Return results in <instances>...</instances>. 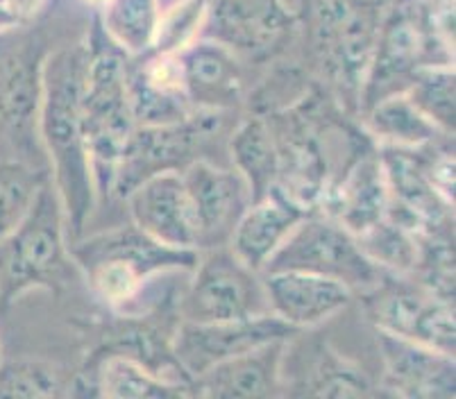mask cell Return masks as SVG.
<instances>
[{
    "label": "cell",
    "mask_w": 456,
    "mask_h": 399,
    "mask_svg": "<svg viewBox=\"0 0 456 399\" xmlns=\"http://www.w3.org/2000/svg\"><path fill=\"white\" fill-rule=\"evenodd\" d=\"M420 236L422 234L409 230L402 223L393 220L391 216H387L375 227L363 232L362 236H356V240H359L368 259L379 265L381 270L409 277L418 259Z\"/></svg>",
    "instance_id": "f1b7e54d"
},
{
    "label": "cell",
    "mask_w": 456,
    "mask_h": 399,
    "mask_svg": "<svg viewBox=\"0 0 456 399\" xmlns=\"http://www.w3.org/2000/svg\"><path fill=\"white\" fill-rule=\"evenodd\" d=\"M86 3H95V5H105L107 0H86Z\"/></svg>",
    "instance_id": "d590c367"
},
{
    "label": "cell",
    "mask_w": 456,
    "mask_h": 399,
    "mask_svg": "<svg viewBox=\"0 0 456 399\" xmlns=\"http://www.w3.org/2000/svg\"><path fill=\"white\" fill-rule=\"evenodd\" d=\"M230 155L234 170L246 180L252 200L264 198L275 189L280 157L266 116H250L236 127L230 139Z\"/></svg>",
    "instance_id": "d4e9b609"
},
{
    "label": "cell",
    "mask_w": 456,
    "mask_h": 399,
    "mask_svg": "<svg viewBox=\"0 0 456 399\" xmlns=\"http://www.w3.org/2000/svg\"><path fill=\"white\" fill-rule=\"evenodd\" d=\"M7 7L19 16L20 23H26V20L35 19L39 14V10L44 7L45 0H5Z\"/></svg>",
    "instance_id": "836d02e7"
},
{
    "label": "cell",
    "mask_w": 456,
    "mask_h": 399,
    "mask_svg": "<svg viewBox=\"0 0 456 399\" xmlns=\"http://www.w3.org/2000/svg\"><path fill=\"white\" fill-rule=\"evenodd\" d=\"M209 0H175L161 10L157 25L152 53L159 55H177L182 48L200 37L205 25Z\"/></svg>",
    "instance_id": "1f68e13d"
},
{
    "label": "cell",
    "mask_w": 456,
    "mask_h": 399,
    "mask_svg": "<svg viewBox=\"0 0 456 399\" xmlns=\"http://www.w3.org/2000/svg\"><path fill=\"white\" fill-rule=\"evenodd\" d=\"M171 3H175V0H161V10H164L166 5H171Z\"/></svg>",
    "instance_id": "8d00e7d4"
},
{
    "label": "cell",
    "mask_w": 456,
    "mask_h": 399,
    "mask_svg": "<svg viewBox=\"0 0 456 399\" xmlns=\"http://www.w3.org/2000/svg\"><path fill=\"white\" fill-rule=\"evenodd\" d=\"M384 381L404 397H454V356L377 330Z\"/></svg>",
    "instance_id": "44dd1931"
},
{
    "label": "cell",
    "mask_w": 456,
    "mask_h": 399,
    "mask_svg": "<svg viewBox=\"0 0 456 399\" xmlns=\"http://www.w3.org/2000/svg\"><path fill=\"white\" fill-rule=\"evenodd\" d=\"M200 252L161 245L134 223L76 239L69 259L82 270L86 284L116 311L132 306L157 274L168 270H193Z\"/></svg>",
    "instance_id": "3957f363"
},
{
    "label": "cell",
    "mask_w": 456,
    "mask_h": 399,
    "mask_svg": "<svg viewBox=\"0 0 456 399\" xmlns=\"http://www.w3.org/2000/svg\"><path fill=\"white\" fill-rule=\"evenodd\" d=\"M409 277L429 295L454 305V239L422 234Z\"/></svg>",
    "instance_id": "4dcf8cb0"
},
{
    "label": "cell",
    "mask_w": 456,
    "mask_h": 399,
    "mask_svg": "<svg viewBox=\"0 0 456 399\" xmlns=\"http://www.w3.org/2000/svg\"><path fill=\"white\" fill-rule=\"evenodd\" d=\"M280 270H302L331 277L350 286L354 293L370 290L384 273L368 259L356 236L322 211H309L293 227L291 234L286 236L284 243L264 265L261 274Z\"/></svg>",
    "instance_id": "ba28073f"
},
{
    "label": "cell",
    "mask_w": 456,
    "mask_h": 399,
    "mask_svg": "<svg viewBox=\"0 0 456 399\" xmlns=\"http://www.w3.org/2000/svg\"><path fill=\"white\" fill-rule=\"evenodd\" d=\"M20 20L14 12L7 7L5 0H0V32H7V30H14V28H20Z\"/></svg>",
    "instance_id": "e575fe53"
},
{
    "label": "cell",
    "mask_w": 456,
    "mask_h": 399,
    "mask_svg": "<svg viewBox=\"0 0 456 399\" xmlns=\"http://www.w3.org/2000/svg\"><path fill=\"white\" fill-rule=\"evenodd\" d=\"M297 334L300 330L273 314L232 320V322H186V320H180L173 331L171 352L177 365L193 381L223 361L246 354L250 349L275 343V340L296 338Z\"/></svg>",
    "instance_id": "4fadbf2b"
},
{
    "label": "cell",
    "mask_w": 456,
    "mask_h": 399,
    "mask_svg": "<svg viewBox=\"0 0 456 399\" xmlns=\"http://www.w3.org/2000/svg\"><path fill=\"white\" fill-rule=\"evenodd\" d=\"M182 180L196 216L200 249L230 243L236 223L252 202L246 180L234 168H221L207 159L186 166Z\"/></svg>",
    "instance_id": "9a60e30c"
},
{
    "label": "cell",
    "mask_w": 456,
    "mask_h": 399,
    "mask_svg": "<svg viewBox=\"0 0 456 399\" xmlns=\"http://www.w3.org/2000/svg\"><path fill=\"white\" fill-rule=\"evenodd\" d=\"M191 284L180 299V320L232 322L271 314L261 273L248 268L230 245L200 249Z\"/></svg>",
    "instance_id": "9c48e42d"
},
{
    "label": "cell",
    "mask_w": 456,
    "mask_h": 399,
    "mask_svg": "<svg viewBox=\"0 0 456 399\" xmlns=\"http://www.w3.org/2000/svg\"><path fill=\"white\" fill-rule=\"evenodd\" d=\"M161 16V0H107L101 25L127 55L151 53Z\"/></svg>",
    "instance_id": "4316f807"
},
{
    "label": "cell",
    "mask_w": 456,
    "mask_h": 399,
    "mask_svg": "<svg viewBox=\"0 0 456 399\" xmlns=\"http://www.w3.org/2000/svg\"><path fill=\"white\" fill-rule=\"evenodd\" d=\"M452 64V45L436 30L431 0H381L375 53L363 80L359 110L404 91L422 66Z\"/></svg>",
    "instance_id": "5b68a950"
},
{
    "label": "cell",
    "mask_w": 456,
    "mask_h": 399,
    "mask_svg": "<svg viewBox=\"0 0 456 399\" xmlns=\"http://www.w3.org/2000/svg\"><path fill=\"white\" fill-rule=\"evenodd\" d=\"M127 102L136 127L173 125L196 114L175 55L146 53L127 66Z\"/></svg>",
    "instance_id": "d6986e66"
},
{
    "label": "cell",
    "mask_w": 456,
    "mask_h": 399,
    "mask_svg": "<svg viewBox=\"0 0 456 399\" xmlns=\"http://www.w3.org/2000/svg\"><path fill=\"white\" fill-rule=\"evenodd\" d=\"M366 130L379 141V145L420 150L445 134L431 123L404 91L388 94L372 102L366 111Z\"/></svg>",
    "instance_id": "484cf974"
},
{
    "label": "cell",
    "mask_w": 456,
    "mask_h": 399,
    "mask_svg": "<svg viewBox=\"0 0 456 399\" xmlns=\"http://www.w3.org/2000/svg\"><path fill=\"white\" fill-rule=\"evenodd\" d=\"M91 384V395L114 399H164V397H193L189 386L173 384L148 365L127 356L123 352H107L98 363L86 368Z\"/></svg>",
    "instance_id": "cb8c5ba5"
},
{
    "label": "cell",
    "mask_w": 456,
    "mask_h": 399,
    "mask_svg": "<svg viewBox=\"0 0 456 399\" xmlns=\"http://www.w3.org/2000/svg\"><path fill=\"white\" fill-rule=\"evenodd\" d=\"M223 114L196 111L191 118L157 127H134L114 175L111 195L126 200L127 193L159 173H182L198 159L202 145L218 132Z\"/></svg>",
    "instance_id": "30bf717a"
},
{
    "label": "cell",
    "mask_w": 456,
    "mask_h": 399,
    "mask_svg": "<svg viewBox=\"0 0 456 399\" xmlns=\"http://www.w3.org/2000/svg\"><path fill=\"white\" fill-rule=\"evenodd\" d=\"M261 284L271 314L300 331L327 322L354 297V290L343 281L302 270L264 273Z\"/></svg>",
    "instance_id": "ac0fdd59"
},
{
    "label": "cell",
    "mask_w": 456,
    "mask_h": 399,
    "mask_svg": "<svg viewBox=\"0 0 456 399\" xmlns=\"http://www.w3.org/2000/svg\"><path fill=\"white\" fill-rule=\"evenodd\" d=\"M297 20L286 0H209L200 37L239 60L266 61L291 39Z\"/></svg>",
    "instance_id": "7c38bea8"
},
{
    "label": "cell",
    "mask_w": 456,
    "mask_h": 399,
    "mask_svg": "<svg viewBox=\"0 0 456 399\" xmlns=\"http://www.w3.org/2000/svg\"><path fill=\"white\" fill-rule=\"evenodd\" d=\"M309 211L289 198L280 186L264 198L252 200L250 207L236 223L230 236V248L248 268L261 273L286 236Z\"/></svg>",
    "instance_id": "603a6c76"
},
{
    "label": "cell",
    "mask_w": 456,
    "mask_h": 399,
    "mask_svg": "<svg viewBox=\"0 0 456 399\" xmlns=\"http://www.w3.org/2000/svg\"><path fill=\"white\" fill-rule=\"evenodd\" d=\"M66 264L64 209L48 180L26 218L0 243V311L10 309L28 290L55 284L64 277Z\"/></svg>",
    "instance_id": "8992f818"
},
{
    "label": "cell",
    "mask_w": 456,
    "mask_h": 399,
    "mask_svg": "<svg viewBox=\"0 0 456 399\" xmlns=\"http://www.w3.org/2000/svg\"><path fill=\"white\" fill-rule=\"evenodd\" d=\"M0 363H3V349H0Z\"/></svg>",
    "instance_id": "74e56055"
},
{
    "label": "cell",
    "mask_w": 456,
    "mask_h": 399,
    "mask_svg": "<svg viewBox=\"0 0 456 399\" xmlns=\"http://www.w3.org/2000/svg\"><path fill=\"white\" fill-rule=\"evenodd\" d=\"M85 64L86 41L51 50L44 61L39 110L41 148L64 209L66 236L73 240L85 236V227L98 202L80 116Z\"/></svg>",
    "instance_id": "6da1fadb"
},
{
    "label": "cell",
    "mask_w": 456,
    "mask_h": 399,
    "mask_svg": "<svg viewBox=\"0 0 456 399\" xmlns=\"http://www.w3.org/2000/svg\"><path fill=\"white\" fill-rule=\"evenodd\" d=\"M388 205L391 195L381 168L379 150L366 145L327 189L318 211L338 220L350 234L362 236L387 218Z\"/></svg>",
    "instance_id": "e0dca14e"
},
{
    "label": "cell",
    "mask_w": 456,
    "mask_h": 399,
    "mask_svg": "<svg viewBox=\"0 0 456 399\" xmlns=\"http://www.w3.org/2000/svg\"><path fill=\"white\" fill-rule=\"evenodd\" d=\"M64 393V381L51 365L28 359L0 363V397H55Z\"/></svg>",
    "instance_id": "d6a6232c"
},
{
    "label": "cell",
    "mask_w": 456,
    "mask_h": 399,
    "mask_svg": "<svg viewBox=\"0 0 456 399\" xmlns=\"http://www.w3.org/2000/svg\"><path fill=\"white\" fill-rule=\"evenodd\" d=\"M454 64L422 66L416 70L404 94L413 105L436 125L438 130L454 136Z\"/></svg>",
    "instance_id": "f546056e"
},
{
    "label": "cell",
    "mask_w": 456,
    "mask_h": 399,
    "mask_svg": "<svg viewBox=\"0 0 456 399\" xmlns=\"http://www.w3.org/2000/svg\"><path fill=\"white\" fill-rule=\"evenodd\" d=\"M293 338L261 345L246 354L214 365L191 381L193 397H273L280 395L281 363Z\"/></svg>",
    "instance_id": "7402d4cb"
},
{
    "label": "cell",
    "mask_w": 456,
    "mask_h": 399,
    "mask_svg": "<svg viewBox=\"0 0 456 399\" xmlns=\"http://www.w3.org/2000/svg\"><path fill=\"white\" fill-rule=\"evenodd\" d=\"M51 180L48 168L0 159V243L26 218L41 186Z\"/></svg>",
    "instance_id": "83f0119b"
},
{
    "label": "cell",
    "mask_w": 456,
    "mask_h": 399,
    "mask_svg": "<svg viewBox=\"0 0 456 399\" xmlns=\"http://www.w3.org/2000/svg\"><path fill=\"white\" fill-rule=\"evenodd\" d=\"M182 82L196 111H230L241 102V60L225 45L198 37L175 55Z\"/></svg>",
    "instance_id": "ffe728a7"
},
{
    "label": "cell",
    "mask_w": 456,
    "mask_h": 399,
    "mask_svg": "<svg viewBox=\"0 0 456 399\" xmlns=\"http://www.w3.org/2000/svg\"><path fill=\"white\" fill-rule=\"evenodd\" d=\"M0 32V159L48 168L39 139L45 53L37 41Z\"/></svg>",
    "instance_id": "52a82bcc"
},
{
    "label": "cell",
    "mask_w": 456,
    "mask_h": 399,
    "mask_svg": "<svg viewBox=\"0 0 456 399\" xmlns=\"http://www.w3.org/2000/svg\"><path fill=\"white\" fill-rule=\"evenodd\" d=\"M132 223L161 245L198 249V224L182 173H159L136 186L123 200Z\"/></svg>",
    "instance_id": "2e32d148"
},
{
    "label": "cell",
    "mask_w": 456,
    "mask_h": 399,
    "mask_svg": "<svg viewBox=\"0 0 456 399\" xmlns=\"http://www.w3.org/2000/svg\"><path fill=\"white\" fill-rule=\"evenodd\" d=\"M377 150L391 195L388 216L418 234L454 239V205L431 182L422 150L397 145Z\"/></svg>",
    "instance_id": "5bb4252c"
},
{
    "label": "cell",
    "mask_w": 456,
    "mask_h": 399,
    "mask_svg": "<svg viewBox=\"0 0 456 399\" xmlns=\"http://www.w3.org/2000/svg\"><path fill=\"white\" fill-rule=\"evenodd\" d=\"M306 30L322 77L346 110H359L381 19V0H306Z\"/></svg>",
    "instance_id": "277c9868"
},
{
    "label": "cell",
    "mask_w": 456,
    "mask_h": 399,
    "mask_svg": "<svg viewBox=\"0 0 456 399\" xmlns=\"http://www.w3.org/2000/svg\"><path fill=\"white\" fill-rule=\"evenodd\" d=\"M366 309L379 331L454 356V305L429 295L411 277L384 270L366 290Z\"/></svg>",
    "instance_id": "8fae6325"
},
{
    "label": "cell",
    "mask_w": 456,
    "mask_h": 399,
    "mask_svg": "<svg viewBox=\"0 0 456 399\" xmlns=\"http://www.w3.org/2000/svg\"><path fill=\"white\" fill-rule=\"evenodd\" d=\"M130 57L110 39L101 19H95L86 39L80 116L98 198L111 195L116 168L136 127L127 102Z\"/></svg>",
    "instance_id": "7a4b0ae2"
}]
</instances>
